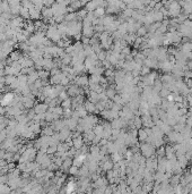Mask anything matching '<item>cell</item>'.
Returning a JSON list of instances; mask_svg holds the SVG:
<instances>
[{"label":"cell","mask_w":192,"mask_h":194,"mask_svg":"<svg viewBox=\"0 0 192 194\" xmlns=\"http://www.w3.org/2000/svg\"><path fill=\"white\" fill-rule=\"evenodd\" d=\"M47 36L54 42H58L59 40H61V38H62L59 29H58V26H56V25H51V26L47 27Z\"/></svg>","instance_id":"cell-1"},{"label":"cell","mask_w":192,"mask_h":194,"mask_svg":"<svg viewBox=\"0 0 192 194\" xmlns=\"http://www.w3.org/2000/svg\"><path fill=\"white\" fill-rule=\"evenodd\" d=\"M140 150V153H141L145 158H149V157H153L156 151H155V146L153 145L151 143H148V142H145V143H142L139 148Z\"/></svg>","instance_id":"cell-2"},{"label":"cell","mask_w":192,"mask_h":194,"mask_svg":"<svg viewBox=\"0 0 192 194\" xmlns=\"http://www.w3.org/2000/svg\"><path fill=\"white\" fill-rule=\"evenodd\" d=\"M15 93L12 92H7L6 94H3V97H1L0 99V106L2 107H8V106H12L14 105V101H15Z\"/></svg>","instance_id":"cell-3"},{"label":"cell","mask_w":192,"mask_h":194,"mask_svg":"<svg viewBox=\"0 0 192 194\" xmlns=\"http://www.w3.org/2000/svg\"><path fill=\"white\" fill-rule=\"evenodd\" d=\"M112 45H113V40L109 35V33L107 32L102 33V35H101V45H102V48L107 49L110 47H112Z\"/></svg>","instance_id":"cell-4"},{"label":"cell","mask_w":192,"mask_h":194,"mask_svg":"<svg viewBox=\"0 0 192 194\" xmlns=\"http://www.w3.org/2000/svg\"><path fill=\"white\" fill-rule=\"evenodd\" d=\"M21 102L22 105H23V108H26V109H28L30 110L31 108L34 107V98H33V96H24L23 98L21 99Z\"/></svg>","instance_id":"cell-5"},{"label":"cell","mask_w":192,"mask_h":194,"mask_svg":"<svg viewBox=\"0 0 192 194\" xmlns=\"http://www.w3.org/2000/svg\"><path fill=\"white\" fill-rule=\"evenodd\" d=\"M41 15L44 21H51V19H53V12H52V8H51V7H43V9L41 10Z\"/></svg>","instance_id":"cell-6"},{"label":"cell","mask_w":192,"mask_h":194,"mask_svg":"<svg viewBox=\"0 0 192 194\" xmlns=\"http://www.w3.org/2000/svg\"><path fill=\"white\" fill-rule=\"evenodd\" d=\"M30 16H31V19H34V21H38L40 18H41V9L36 8L35 6L32 7L30 9Z\"/></svg>","instance_id":"cell-7"},{"label":"cell","mask_w":192,"mask_h":194,"mask_svg":"<svg viewBox=\"0 0 192 194\" xmlns=\"http://www.w3.org/2000/svg\"><path fill=\"white\" fill-rule=\"evenodd\" d=\"M33 109H34V111L36 113H45L47 111V109H49V106L45 102H43V103H37L36 106H34Z\"/></svg>","instance_id":"cell-8"},{"label":"cell","mask_w":192,"mask_h":194,"mask_svg":"<svg viewBox=\"0 0 192 194\" xmlns=\"http://www.w3.org/2000/svg\"><path fill=\"white\" fill-rule=\"evenodd\" d=\"M85 160H86V155L85 153H81V155H78L77 157H75L72 164H74L75 166H77V167H81L83 164L85 162Z\"/></svg>","instance_id":"cell-9"},{"label":"cell","mask_w":192,"mask_h":194,"mask_svg":"<svg viewBox=\"0 0 192 194\" xmlns=\"http://www.w3.org/2000/svg\"><path fill=\"white\" fill-rule=\"evenodd\" d=\"M71 144L74 145V149L79 150V149H81V148H83L84 141H83V139L80 138V136H76V138L72 139V142H71Z\"/></svg>","instance_id":"cell-10"},{"label":"cell","mask_w":192,"mask_h":194,"mask_svg":"<svg viewBox=\"0 0 192 194\" xmlns=\"http://www.w3.org/2000/svg\"><path fill=\"white\" fill-rule=\"evenodd\" d=\"M54 131H61L62 128H65L66 127V123L65 120H59V119H56L53 120V125H52Z\"/></svg>","instance_id":"cell-11"},{"label":"cell","mask_w":192,"mask_h":194,"mask_svg":"<svg viewBox=\"0 0 192 194\" xmlns=\"http://www.w3.org/2000/svg\"><path fill=\"white\" fill-rule=\"evenodd\" d=\"M79 93H80V90H79V87H78V85H71V87H69L68 96L77 97V96H79Z\"/></svg>","instance_id":"cell-12"},{"label":"cell","mask_w":192,"mask_h":194,"mask_svg":"<svg viewBox=\"0 0 192 194\" xmlns=\"http://www.w3.org/2000/svg\"><path fill=\"white\" fill-rule=\"evenodd\" d=\"M88 78L87 76H78L76 78V83L78 87H86L87 84H88Z\"/></svg>","instance_id":"cell-13"},{"label":"cell","mask_w":192,"mask_h":194,"mask_svg":"<svg viewBox=\"0 0 192 194\" xmlns=\"http://www.w3.org/2000/svg\"><path fill=\"white\" fill-rule=\"evenodd\" d=\"M19 16H21L23 19H30L31 16H30V9H27L26 7H23L22 6L21 10H19Z\"/></svg>","instance_id":"cell-14"},{"label":"cell","mask_w":192,"mask_h":194,"mask_svg":"<svg viewBox=\"0 0 192 194\" xmlns=\"http://www.w3.org/2000/svg\"><path fill=\"white\" fill-rule=\"evenodd\" d=\"M38 72H35V71H33L31 74H28L27 76V81H28V84H33L35 81L38 80Z\"/></svg>","instance_id":"cell-15"},{"label":"cell","mask_w":192,"mask_h":194,"mask_svg":"<svg viewBox=\"0 0 192 194\" xmlns=\"http://www.w3.org/2000/svg\"><path fill=\"white\" fill-rule=\"evenodd\" d=\"M22 58V55L19 51H12L9 54V59L12 61H19V59Z\"/></svg>","instance_id":"cell-16"},{"label":"cell","mask_w":192,"mask_h":194,"mask_svg":"<svg viewBox=\"0 0 192 194\" xmlns=\"http://www.w3.org/2000/svg\"><path fill=\"white\" fill-rule=\"evenodd\" d=\"M138 138H139V140L142 141V142H146V140H147V138H148L147 131H146V129H140V128H139Z\"/></svg>","instance_id":"cell-17"},{"label":"cell","mask_w":192,"mask_h":194,"mask_svg":"<svg viewBox=\"0 0 192 194\" xmlns=\"http://www.w3.org/2000/svg\"><path fill=\"white\" fill-rule=\"evenodd\" d=\"M114 167V164H113V160H109V159H105V162L103 164V169L104 170H111Z\"/></svg>","instance_id":"cell-18"},{"label":"cell","mask_w":192,"mask_h":194,"mask_svg":"<svg viewBox=\"0 0 192 194\" xmlns=\"http://www.w3.org/2000/svg\"><path fill=\"white\" fill-rule=\"evenodd\" d=\"M53 127H49V126H47V127H44V128L42 129L41 133L42 135H47V136H52L53 135Z\"/></svg>","instance_id":"cell-19"},{"label":"cell","mask_w":192,"mask_h":194,"mask_svg":"<svg viewBox=\"0 0 192 194\" xmlns=\"http://www.w3.org/2000/svg\"><path fill=\"white\" fill-rule=\"evenodd\" d=\"M141 126H142V120H141V118L140 117H135L133 118V127L135 128H137V129H139V128H141Z\"/></svg>","instance_id":"cell-20"},{"label":"cell","mask_w":192,"mask_h":194,"mask_svg":"<svg viewBox=\"0 0 192 194\" xmlns=\"http://www.w3.org/2000/svg\"><path fill=\"white\" fill-rule=\"evenodd\" d=\"M76 188V183L74 182V181H69L68 183H67V185H66V192H68V193H70V192H72Z\"/></svg>","instance_id":"cell-21"},{"label":"cell","mask_w":192,"mask_h":194,"mask_svg":"<svg viewBox=\"0 0 192 194\" xmlns=\"http://www.w3.org/2000/svg\"><path fill=\"white\" fill-rule=\"evenodd\" d=\"M49 76H50V72L47 71V69H44V71H40V72H38V77L41 78V80H47Z\"/></svg>","instance_id":"cell-22"},{"label":"cell","mask_w":192,"mask_h":194,"mask_svg":"<svg viewBox=\"0 0 192 194\" xmlns=\"http://www.w3.org/2000/svg\"><path fill=\"white\" fill-rule=\"evenodd\" d=\"M61 102H62V103H61V107L63 108V109L70 108L71 105H72V101H71V99H69V98L65 99V100H63V101H61Z\"/></svg>","instance_id":"cell-23"},{"label":"cell","mask_w":192,"mask_h":194,"mask_svg":"<svg viewBox=\"0 0 192 194\" xmlns=\"http://www.w3.org/2000/svg\"><path fill=\"white\" fill-rule=\"evenodd\" d=\"M78 168L79 167H77V166H72V167H70L69 168V174H70V175H72V176H76V175H78V174H79V169H78Z\"/></svg>","instance_id":"cell-24"},{"label":"cell","mask_w":192,"mask_h":194,"mask_svg":"<svg viewBox=\"0 0 192 194\" xmlns=\"http://www.w3.org/2000/svg\"><path fill=\"white\" fill-rule=\"evenodd\" d=\"M137 34H138L139 36H144L147 34V29H146L145 26L144 27H139L138 30H137Z\"/></svg>","instance_id":"cell-25"},{"label":"cell","mask_w":192,"mask_h":194,"mask_svg":"<svg viewBox=\"0 0 192 194\" xmlns=\"http://www.w3.org/2000/svg\"><path fill=\"white\" fill-rule=\"evenodd\" d=\"M106 97L107 98H110V99H114V97H115V91H114V89H109L106 91Z\"/></svg>","instance_id":"cell-26"},{"label":"cell","mask_w":192,"mask_h":194,"mask_svg":"<svg viewBox=\"0 0 192 194\" xmlns=\"http://www.w3.org/2000/svg\"><path fill=\"white\" fill-rule=\"evenodd\" d=\"M157 155H158V158H163V157H165V148L164 146H160V150L157 151Z\"/></svg>","instance_id":"cell-27"},{"label":"cell","mask_w":192,"mask_h":194,"mask_svg":"<svg viewBox=\"0 0 192 194\" xmlns=\"http://www.w3.org/2000/svg\"><path fill=\"white\" fill-rule=\"evenodd\" d=\"M43 1H44V5L47 7H51L54 3H56L57 0H43Z\"/></svg>","instance_id":"cell-28"},{"label":"cell","mask_w":192,"mask_h":194,"mask_svg":"<svg viewBox=\"0 0 192 194\" xmlns=\"http://www.w3.org/2000/svg\"><path fill=\"white\" fill-rule=\"evenodd\" d=\"M2 1H7V0H2Z\"/></svg>","instance_id":"cell-29"}]
</instances>
